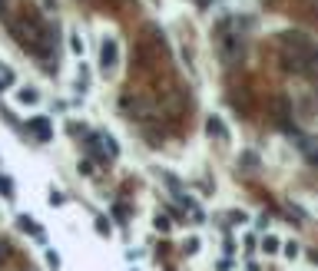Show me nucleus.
<instances>
[{
  "instance_id": "nucleus-1",
  "label": "nucleus",
  "mask_w": 318,
  "mask_h": 271,
  "mask_svg": "<svg viewBox=\"0 0 318 271\" xmlns=\"http://www.w3.org/2000/svg\"><path fill=\"white\" fill-rule=\"evenodd\" d=\"M116 56H119V43L113 40V37H106V40L100 43V66H103V70H113V66H116Z\"/></svg>"
},
{
  "instance_id": "nucleus-2",
  "label": "nucleus",
  "mask_w": 318,
  "mask_h": 271,
  "mask_svg": "<svg viewBox=\"0 0 318 271\" xmlns=\"http://www.w3.org/2000/svg\"><path fill=\"white\" fill-rule=\"evenodd\" d=\"M30 129H33V136H37L40 143H50V139H53V122H50L47 116H33Z\"/></svg>"
},
{
  "instance_id": "nucleus-3",
  "label": "nucleus",
  "mask_w": 318,
  "mask_h": 271,
  "mask_svg": "<svg viewBox=\"0 0 318 271\" xmlns=\"http://www.w3.org/2000/svg\"><path fill=\"white\" fill-rule=\"evenodd\" d=\"M206 129H209V136H215L219 143H229V126H225L219 116H209L206 119Z\"/></svg>"
},
{
  "instance_id": "nucleus-4",
  "label": "nucleus",
  "mask_w": 318,
  "mask_h": 271,
  "mask_svg": "<svg viewBox=\"0 0 318 271\" xmlns=\"http://www.w3.org/2000/svg\"><path fill=\"white\" fill-rule=\"evenodd\" d=\"M87 149H90V156H93L96 162H113V159H106L110 152L103 149V143H100V136H87Z\"/></svg>"
},
{
  "instance_id": "nucleus-5",
  "label": "nucleus",
  "mask_w": 318,
  "mask_h": 271,
  "mask_svg": "<svg viewBox=\"0 0 318 271\" xmlns=\"http://www.w3.org/2000/svg\"><path fill=\"white\" fill-rule=\"evenodd\" d=\"M17 225H20V228H24V231H33V235H37L40 241L47 238V235H43V228H40V225L33 222V218H27V215H20V218H17Z\"/></svg>"
},
{
  "instance_id": "nucleus-6",
  "label": "nucleus",
  "mask_w": 318,
  "mask_h": 271,
  "mask_svg": "<svg viewBox=\"0 0 318 271\" xmlns=\"http://www.w3.org/2000/svg\"><path fill=\"white\" fill-rule=\"evenodd\" d=\"M100 143H103V149L110 152V159H119V143L113 139L110 132H100Z\"/></svg>"
},
{
  "instance_id": "nucleus-7",
  "label": "nucleus",
  "mask_w": 318,
  "mask_h": 271,
  "mask_svg": "<svg viewBox=\"0 0 318 271\" xmlns=\"http://www.w3.org/2000/svg\"><path fill=\"white\" fill-rule=\"evenodd\" d=\"M93 228L100 231L103 238H110V235H113V225H110V218H103V215H96V218H93Z\"/></svg>"
},
{
  "instance_id": "nucleus-8",
  "label": "nucleus",
  "mask_w": 318,
  "mask_h": 271,
  "mask_svg": "<svg viewBox=\"0 0 318 271\" xmlns=\"http://www.w3.org/2000/svg\"><path fill=\"white\" fill-rule=\"evenodd\" d=\"M262 248H265V255H275L278 248H282V241H278L275 235H265V238H262Z\"/></svg>"
},
{
  "instance_id": "nucleus-9",
  "label": "nucleus",
  "mask_w": 318,
  "mask_h": 271,
  "mask_svg": "<svg viewBox=\"0 0 318 271\" xmlns=\"http://www.w3.org/2000/svg\"><path fill=\"white\" fill-rule=\"evenodd\" d=\"M17 99H20V103H40V93L27 86V89H20V93H17Z\"/></svg>"
},
{
  "instance_id": "nucleus-10",
  "label": "nucleus",
  "mask_w": 318,
  "mask_h": 271,
  "mask_svg": "<svg viewBox=\"0 0 318 271\" xmlns=\"http://www.w3.org/2000/svg\"><path fill=\"white\" fill-rule=\"evenodd\" d=\"M0 195H4V199H14V182H10V176H0Z\"/></svg>"
},
{
  "instance_id": "nucleus-11",
  "label": "nucleus",
  "mask_w": 318,
  "mask_h": 271,
  "mask_svg": "<svg viewBox=\"0 0 318 271\" xmlns=\"http://www.w3.org/2000/svg\"><path fill=\"white\" fill-rule=\"evenodd\" d=\"M70 47L76 56H83V40H80V33H70Z\"/></svg>"
},
{
  "instance_id": "nucleus-12",
  "label": "nucleus",
  "mask_w": 318,
  "mask_h": 271,
  "mask_svg": "<svg viewBox=\"0 0 318 271\" xmlns=\"http://www.w3.org/2000/svg\"><path fill=\"white\" fill-rule=\"evenodd\" d=\"M282 251H285V258H298V245H295V241L282 245Z\"/></svg>"
},
{
  "instance_id": "nucleus-13",
  "label": "nucleus",
  "mask_w": 318,
  "mask_h": 271,
  "mask_svg": "<svg viewBox=\"0 0 318 271\" xmlns=\"http://www.w3.org/2000/svg\"><path fill=\"white\" fill-rule=\"evenodd\" d=\"M156 228L159 231H169V228H173V222H169L166 215H156Z\"/></svg>"
},
{
  "instance_id": "nucleus-14",
  "label": "nucleus",
  "mask_w": 318,
  "mask_h": 271,
  "mask_svg": "<svg viewBox=\"0 0 318 271\" xmlns=\"http://www.w3.org/2000/svg\"><path fill=\"white\" fill-rule=\"evenodd\" d=\"M47 264H50V268H60V255H56V251H47Z\"/></svg>"
},
{
  "instance_id": "nucleus-15",
  "label": "nucleus",
  "mask_w": 318,
  "mask_h": 271,
  "mask_svg": "<svg viewBox=\"0 0 318 271\" xmlns=\"http://www.w3.org/2000/svg\"><path fill=\"white\" fill-rule=\"evenodd\" d=\"M196 251H199V238H189L186 241V255H196Z\"/></svg>"
},
{
  "instance_id": "nucleus-16",
  "label": "nucleus",
  "mask_w": 318,
  "mask_h": 271,
  "mask_svg": "<svg viewBox=\"0 0 318 271\" xmlns=\"http://www.w3.org/2000/svg\"><path fill=\"white\" fill-rule=\"evenodd\" d=\"M4 258H10V241L0 238V261H4Z\"/></svg>"
},
{
  "instance_id": "nucleus-17",
  "label": "nucleus",
  "mask_w": 318,
  "mask_h": 271,
  "mask_svg": "<svg viewBox=\"0 0 318 271\" xmlns=\"http://www.w3.org/2000/svg\"><path fill=\"white\" fill-rule=\"evenodd\" d=\"M219 271H232V258H219V264H215Z\"/></svg>"
},
{
  "instance_id": "nucleus-18",
  "label": "nucleus",
  "mask_w": 318,
  "mask_h": 271,
  "mask_svg": "<svg viewBox=\"0 0 318 271\" xmlns=\"http://www.w3.org/2000/svg\"><path fill=\"white\" fill-rule=\"evenodd\" d=\"M192 222H206V212H202V208H199V205L192 208Z\"/></svg>"
},
{
  "instance_id": "nucleus-19",
  "label": "nucleus",
  "mask_w": 318,
  "mask_h": 271,
  "mask_svg": "<svg viewBox=\"0 0 318 271\" xmlns=\"http://www.w3.org/2000/svg\"><path fill=\"white\" fill-rule=\"evenodd\" d=\"M311 162H318V152H315V156H311Z\"/></svg>"
},
{
  "instance_id": "nucleus-20",
  "label": "nucleus",
  "mask_w": 318,
  "mask_h": 271,
  "mask_svg": "<svg viewBox=\"0 0 318 271\" xmlns=\"http://www.w3.org/2000/svg\"><path fill=\"white\" fill-rule=\"evenodd\" d=\"M311 258H315V264H318V251H315V255H311Z\"/></svg>"
}]
</instances>
